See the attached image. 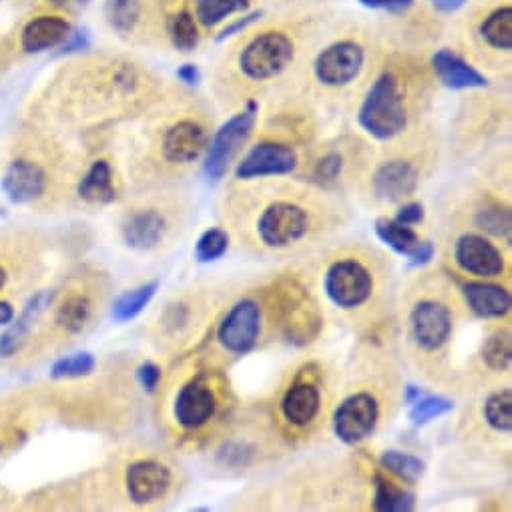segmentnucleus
<instances>
[{
	"instance_id": "f257e3e1",
	"label": "nucleus",
	"mask_w": 512,
	"mask_h": 512,
	"mask_svg": "<svg viewBox=\"0 0 512 512\" xmlns=\"http://www.w3.org/2000/svg\"><path fill=\"white\" fill-rule=\"evenodd\" d=\"M336 19L330 9L284 11L274 17H258L233 35L217 69L221 97L255 101L251 95L282 79L300 59L304 49L320 37Z\"/></svg>"
},
{
	"instance_id": "7ed1b4c3",
	"label": "nucleus",
	"mask_w": 512,
	"mask_h": 512,
	"mask_svg": "<svg viewBox=\"0 0 512 512\" xmlns=\"http://www.w3.org/2000/svg\"><path fill=\"white\" fill-rule=\"evenodd\" d=\"M458 55L492 71H506L512 57V0H468L454 23Z\"/></svg>"
},
{
	"instance_id": "39448f33",
	"label": "nucleus",
	"mask_w": 512,
	"mask_h": 512,
	"mask_svg": "<svg viewBox=\"0 0 512 512\" xmlns=\"http://www.w3.org/2000/svg\"><path fill=\"white\" fill-rule=\"evenodd\" d=\"M258 113V103L247 101L239 113H235L213 133V137H209L203 163V171L209 179H221L227 173L233 159L249 141L253 127L258 123Z\"/></svg>"
},
{
	"instance_id": "49530a36",
	"label": "nucleus",
	"mask_w": 512,
	"mask_h": 512,
	"mask_svg": "<svg viewBox=\"0 0 512 512\" xmlns=\"http://www.w3.org/2000/svg\"><path fill=\"white\" fill-rule=\"evenodd\" d=\"M15 320V308L9 302H0V328H7Z\"/></svg>"
},
{
	"instance_id": "c03bdc74",
	"label": "nucleus",
	"mask_w": 512,
	"mask_h": 512,
	"mask_svg": "<svg viewBox=\"0 0 512 512\" xmlns=\"http://www.w3.org/2000/svg\"><path fill=\"white\" fill-rule=\"evenodd\" d=\"M434 258V245L430 241H420L416 251L410 255L414 266H426Z\"/></svg>"
},
{
	"instance_id": "9b49d317",
	"label": "nucleus",
	"mask_w": 512,
	"mask_h": 512,
	"mask_svg": "<svg viewBox=\"0 0 512 512\" xmlns=\"http://www.w3.org/2000/svg\"><path fill=\"white\" fill-rule=\"evenodd\" d=\"M380 408L378 402L372 394L360 392L350 398H346L332 420L334 434L344 442V444H358L372 436L376 424H378Z\"/></svg>"
},
{
	"instance_id": "20e7f679",
	"label": "nucleus",
	"mask_w": 512,
	"mask_h": 512,
	"mask_svg": "<svg viewBox=\"0 0 512 512\" xmlns=\"http://www.w3.org/2000/svg\"><path fill=\"white\" fill-rule=\"evenodd\" d=\"M376 51L372 27L350 21L344 23L314 55L310 75L324 91H344L358 83Z\"/></svg>"
},
{
	"instance_id": "a19ab883",
	"label": "nucleus",
	"mask_w": 512,
	"mask_h": 512,
	"mask_svg": "<svg viewBox=\"0 0 512 512\" xmlns=\"http://www.w3.org/2000/svg\"><path fill=\"white\" fill-rule=\"evenodd\" d=\"M137 380L147 392H155L161 382V368L153 362H145L137 370Z\"/></svg>"
},
{
	"instance_id": "6e6552de",
	"label": "nucleus",
	"mask_w": 512,
	"mask_h": 512,
	"mask_svg": "<svg viewBox=\"0 0 512 512\" xmlns=\"http://www.w3.org/2000/svg\"><path fill=\"white\" fill-rule=\"evenodd\" d=\"M209 143V127L199 111H183L171 119L159 137L161 157L171 165L197 161Z\"/></svg>"
},
{
	"instance_id": "ddd939ff",
	"label": "nucleus",
	"mask_w": 512,
	"mask_h": 512,
	"mask_svg": "<svg viewBox=\"0 0 512 512\" xmlns=\"http://www.w3.org/2000/svg\"><path fill=\"white\" fill-rule=\"evenodd\" d=\"M298 165V151L282 141H262L249 149V153L237 163V179H258L288 175Z\"/></svg>"
},
{
	"instance_id": "6ab92c4d",
	"label": "nucleus",
	"mask_w": 512,
	"mask_h": 512,
	"mask_svg": "<svg viewBox=\"0 0 512 512\" xmlns=\"http://www.w3.org/2000/svg\"><path fill=\"white\" fill-rule=\"evenodd\" d=\"M430 71L448 89L470 91L488 87V79L472 63L452 49H440L430 59Z\"/></svg>"
},
{
	"instance_id": "2f4dec72",
	"label": "nucleus",
	"mask_w": 512,
	"mask_h": 512,
	"mask_svg": "<svg viewBox=\"0 0 512 512\" xmlns=\"http://www.w3.org/2000/svg\"><path fill=\"white\" fill-rule=\"evenodd\" d=\"M382 466L396 474L400 480L414 484L424 474V462L412 454H404L398 450H388L382 454Z\"/></svg>"
},
{
	"instance_id": "c85d7f7f",
	"label": "nucleus",
	"mask_w": 512,
	"mask_h": 512,
	"mask_svg": "<svg viewBox=\"0 0 512 512\" xmlns=\"http://www.w3.org/2000/svg\"><path fill=\"white\" fill-rule=\"evenodd\" d=\"M374 508L378 512H410L414 510V494L396 486L386 476H374Z\"/></svg>"
},
{
	"instance_id": "a878e982",
	"label": "nucleus",
	"mask_w": 512,
	"mask_h": 512,
	"mask_svg": "<svg viewBox=\"0 0 512 512\" xmlns=\"http://www.w3.org/2000/svg\"><path fill=\"white\" fill-rule=\"evenodd\" d=\"M79 197L87 203H111L117 197L113 167L109 161H95L79 183Z\"/></svg>"
},
{
	"instance_id": "9d476101",
	"label": "nucleus",
	"mask_w": 512,
	"mask_h": 512,
	"mask_svg": "<svg viewBox=\"0 0 512 512\" xmlns=\"http://www.w3.org/2000/svg\"><path fill=\"white\" fill-rule=\"evenodd\" d=\"M308 211L290 201L272 203L258 219V235L262 243L274 249L290 247L308 235Z\"/></svg>"
},
{
	"instance_id": "473e14b6",
	"label": "nucleus",
	"mask_w": 512,
	"mask_h": 512,
	"mask_svg": "<svg viewBox=\"0 0 512 512\" xmlns=\"http://www.w3.org/2000/svg\"><path fill=\"white\" fill-rule=\"evenodd\" d=\"M227 247H229V235L223 229H217V227L207 229L205 233H201V237L195 243V260L201 264L215 262L223 258Z\"/></svg>"
},
{
	"instance_id": "dca6fc26",
	"label": "nucleus",
	"mask_w": 512,
	"mask_h": 512,
	"mask_svg": "<svg viewBox=\"0 0 512 512\" xmlns=\"http://www.w3.org/2000/svg\"><path fill=\"white\" fill-rule=\"evenodd\" d=\"M454 260L462 272L478 278H496L504 272V258L498 247L476 233H466L456 241Z\"/></svg>"
},
{
	"instance_id": "cd10ccee",
	"label": "nucleus",
	"mask_w": 512,
	"mask_h": 512,
	"mask_svg": "<svg viewBox=\"0 0 512 512\" xmlns=\"http://www.w3.org/2000/svg\"><path fill=\"white\" fill-rule=\"evenodd\" d=\"M376 235L390 247L394 249L396 253L400 255H406V258H410V255L416 251V247L420 245V237L418 233L410 227V225H404L396 219H386V217H380L376 219Z\"/></svg>"
},
{
	"instance_id": "4be33fe9",
	"label": "nucleus",
	"mask_w": 512,
	"mask_h": 512,
	"mask_svg": "<svg viewBox=\"0 0 512 512\" xmlns=\"http://www.w3.org/2000/svg\"><path fill=\"white\" fill-rule=\"evenodd\" d=\"M167 231V219L157 209H141L131 213L121 227L123 239L133 249H153L157 247Z\"/></svg>"
},
{
	"instance_id": "4c0bfd02",
	"label": "nucleus",
	"mask_w": 512,
	"mask_h": 512,
	"mask_svg": "<svg viewBox=\"0 0 512 512\" xmlns=\"http://www.w3.org/2000/svg\"><path fill=\"white\" fill-rule=\"evenodd\" d=\"M342 169H344V155L340 151H328L318 159L314 175L316 179L328 183L338 179L342 175Z\"/></svg>"
},
{
	"instance_id": "ea45409f",
	"label": "nucleus",
	"mask_w": 512,
	"mask_h": 512,
	"mask_svg": "<svg viewBox=\"0 0 512 512\" xmlns=\"http://www.w3.org/2000/svg\"><path fill=\"white\" fill-rule=\"evenodd\" d=\"M258 3H268L280 11H312L324 9L330 0H258Z\"/></svg>"
},
{
	"instance_id": "f03ea898",
	"label": "nucleus",
	"mask_w": 512,
	"mask_h": 512,
	"mask_svg": "<svg viewBox=\"0 0 512 512\" xmlns=\"http://www.w3.org/2000/svg\"><path fill=\"white\" fill-rule=\"evenodd\" d=\"M424 67L404 53L386 57L358 109L360 127L378 141L400 137L412 117L416 83L424 81Z\"/></svg>"
},
{
	"instance_id": "de8ad7c7",
	"label": "nucleus",
	"mask_w": 512,
	"mask_h": 512,
	"mask_svg": "<svg viewBox=\"0 0 512 512\" xmlns=\"http://www.w3.org/2000/svg\"><path fill=\"white\" fill-rule=\"evenodd\" d=\"M422 394H424V392H422L420 388H416V386H408V388H406V398H404V402L410 406V404H414Z\"/></svg>"
},
{
	"instance_id": "a211bd4d",
	"label": "nucleus",
	"mask_w": 512,
	"mask_h": 512,
	"mask_svg": "<svg viewBox=\"0 0 512 512\" xmlns=\"http://www.w3.org/2000/svg\"><path fill=\"white\" fill-rule=\"evenodd\" d=\"M215 410H217V400L213 390L199 380L185 384L177 392L175 404H173V416L177 424L187 430L201 428L203 424H207L215 416Z\"/></svg>"
},
{
	"instance_id": "f3484780",
	"label": "nucleus",
	"mask_w": 512,
	"mask_h": 512,
	"mask_svg": "<svg viewBox=\"0 0 512 512\" xmlns=\"http://www.w3.org/2000/svg\"><path fill=\"white\" fill-rule=\"evenodd\" d=\"M125 486L135 504H151L167 494L171 486V472L157 460H139L127 468Z\"/></svg>"
},
{
	"instance_id": "c9c22d12",
	"label": "nucleus",
	"mask_w": 512,
	"mask_h": 512,
	"mask_svg": "<svg viewBox=\"0 0 512 512\" xmlns=\"http://www.w3.org/2000/svg\"><path fill=\"white\" fill-rule=\"evenodd\" d=\"M97 362L93 358V354L89 352H79L67 358H61L53 364L51 368V376L55 380H71V378H83L89 376L95 370Z\"/></svg>"
},
{
	"instance_id": "bb28decb",
	"label": "nucleus",
	"mask_w": 512,
	"mask_h": 512,
	"mask_svg": "<svg viewBox=\"0 0 512 512\" xmlns=\"http://www.w3.org/2000/svg\"><path fill=\"white\" fill-rule=\"evenodd\" d=\"M95 306L91 302L89 296L85 294H69L57 308L55 312V324L59 330H63L65 334H81L91 318H93Z\"/></svg>"
},
{
	"instance_id": "4468645a",
	"label": "nucleus",
	"mask_w": 512,
	"mask_h": 512,
	"mask_svg": "<svg viewBox=\"0 0 512 512\" xmlns=\"http://www.w3.org/2000/svg\"><path fill=\"white\" fill-rule=\"evenodd\" d=\"M51 177L45 165L33 157H17L13 159L5 173L0 187H3L5 195L19 205L35 203L43 199L49 191Z\"/></svg>"
},
{
	"instance_id": "37998d69",
	"label": "nucleus",
	"mask_w": 512,
	"mask_h": 512,
	"mask_svg": "<svg viewBox=\"0 0 512 512\" xmlns=\"http://www.w3.org/2000/svg\"><path fill=\"white\" fill-rule=\"evenodd\" d=\"M426 3L440 15H454L468 3V0H426Z\"/></svg>"
},
{
	"instance_id": "aec40b11",
	"label": "nucleus",
	"mask_w": 512,
	"mask_h": 512,
	"mask_svg": "<svg viewBox=\"0 0 512 512\" xmlns=\"http://www.w3.org/2000/svg\"><path fill=\"white\" fill-rule=\"evenodd\" d=\"M420 181L416 165L408 159H390L372 175V189L384 201H402L410 197Z\"/></svg>"
},
{
	"instance_id": "3c124183",
	"label": "nucleus",
	"mask_w": 512,
	"mask_h": 512,
	"mask_svg": "<svg viewBox=\"0 0 512 512\" xmlns=\"http://www.w3.org/2000/svg\"><path fill=\"white\" fill-rule=\"evenodd\" d=\"M77 3H81V5H87V3H91V0H77Z\"/></svg>"
},
{
	"instance_id": "0eeeda50",
	"label": "nucleus",
	"mask_w": 512,
	"mask_h": 512,
	"mask_svg": "<svg viewBox=\"0 0 512 512\" xmlns=\"http://www.w3.org/2000/svg\"><path fill=\"white\" fill-rule=\"evenodd\" d=\"M255 3L258 0H155L163 15V29L167 21L191 19L205 39L215 35L225 23L251 13Z\"/></svg>"
},
{
	"instance_id": "7c9ffc66",
	"label": "nucleus",
	"mask_w": 512,
	"mask_h": 512,
	"mask_svg": "<svg viewBox=\"0 0 512 512\" xmlns=\"http://www.w3.org/2000/svg\"><path fill=\"white\" fill-rule=\"evenodd\" d=\"M484 420L496 432H510L512 428V394L498 390L484 402Z\"/></svg>"
},
{
	"instance_id": "c756f323",
	"label": "nucleus",
	"mask_w": 512,
	"mask_h": 512,
	"mask_svg": "<svg viewBox=\"0 0 512 512\" xmlns=\"http://www.w3.org/2000/svg\"><path fill=\"white\" fill-rule=\"evenodd\" d=\"M157 290H159V282H149L123 294L113 306V320L117 324H127L135 320L151 304Z\"/></svg>"
},
{
	"instance_id": "72a5a7b5",
	"label": "nucleus",
	"mask_w": 512,
	"mask_h": 512,
	"mask_svg": "<svg viewBox=\"0 0 512 512\" xmlns=\"http://www.w3.org/2000/svg\"><path fill=\"white\" fill-rule=\"evenodd\" d=\"M482 360L486 366L494 372H504L510 368L512 362V348H510V336L508 334H494L490 336L482 346Z\"/></svg>"
},
{
	"instance_id": "423d86ee",
	"label": "nucleus",
	"mask_w": 512,
	"mask_h": 512,
	"mask_svg": "<svg viewBox=\"0 0 512 512\" xmlns=\"http://www.w3.org/2000/svg\"><path fill=\"white\" fill-rule=\"evenodd\" d=\"M105 19L127 41L165 43L163 15L155 0H105Z\"/></svg>"
},
{
	"instance_id": "5701e85b",
	"label": "nucleus",
	"mask_w": 512,
	"mask_h": 512,
	"mask_svg": "<svg viewBox=\"0 0 512 512\" xmlns=\"http://www.w3.org/2000/svg\"><path fill=\"white\" fill-rule=\"evenodd\" d=\"M55 294L53 292H41L37 294L27 308L23 310V314L19 316L17 322H11L0 338V356L3 358H11L19 352V348L23 346V342L27 340V336L31 334L35 322L43 316V312L53 304Z\"/></svg>"
},
{
	"instance_id": "412c9836",
	"label": "nucleus",
	"mask_w": 512,
	"mask_h": 512,
	"mask_svg": "<svg viewBox=\"0 0 512 512\" xmlns=\"http://www.w3.org/2000/svg\"><path fill=\"white\" fill-rule=\"evenodd\" d=\"M73 35V25L65 15L47 13L31 19L21 33V49L29 55L51 51L67 43Z\"/></svg>"
},
{
	"instance_id": "393cba45",
	"label": "nucleus",
	"mask_w": 512,
	"mask_h": 512,
	"mask_svg": "<svg viewBox=\"0 0 512 512\" xmlns=\"http://www.w3.org/2000/svg\"><path fill=\"white\" fill-rule=\"evenodd\" d=\"M322 408L320 390L310 382H298L282 398V414L294 426L312 424Z\"/></svg>"
},
{
	"instance_id": "1a4fd4ad",
	"label": "nucleus",
	"mask_w": 512,
	"mask_h": 512,
	"mask_svg": "<svg viewBox=\"0 0 512 512\" xmlns=\"http://www.w3.org/2000/svg\"><path fill=\"white\" fill-rule=\"evenodd\" d=\"M324 290L330 302L342 310L364 306L374 292V280L358 260H340L324 276Z\"/></svg>"
},
{
	"instance_id": "2eb2a0df",
	"label": "nucleus",
	"mask_w": 512,
	"mask_h": 512,
	"mask_svg": "<svg viewBox=\"0 0 512 512\" xmlns=\"http://www.w3.org/2000/svg\"><path fill=\"white\" fill-rule=\"evenodd\" d=\"M412 340L424 352L440 350L452 334V316L446 306L434 300H422L410 314Z\"/></svg>"
},
{
	"instance_id": "09e8293b",
	"label": "nucleus",
	"mask_w": 512,
	"mask_h": 512,
	"mask_svg": "<svg viewBox=\"0 0 512 512\" xmlns=\"http://www.w3.org/2000/svg\"><path fill=\"white\" fill-rule=\"evenodd\" d=\"M7 282H9V272H7V268L3 264H0V292L5 290Z\"/></svg>"
},
{
	"instance_id": "58836bf2",
	"label": "nucleus",
	"mask_w": 512,
	"mask_h": 512,
	"mask_svg": "<svg viewBox=\"0 0 512 512\" xmlns=\"http://www.w3.org/2000/svg\"><path fill=\"white\" fill-rule=\"evenodd\" d=\"M358 3L370 11L384 13L386 17H400L410 11L418 0H358Z\"/></svg>"
},
{
	"instance_id": "b1692460",
	"label": "nucleus",
	"mask_w": 512,
	"mask_h": 512,
	"mask_svg": "<svg viewBox=\"0 0 512 512\" xmlns=\"http://www.w3.org/2000/svg\"><path fill=\"white\" fill-rule=\"evenodd\" d=\"M462 296L470 310L480 318L498 320L510 312L512 300L510 294L494 284L484 282H468L462 286Z\"/></svg>"
},
{
	"instance_id": "79ce46f5",
	"label": "nucleus",
	"mask_w": 512,
	"mask_h": 512,
	"mask_svg": "<svg viewBox=\"0 0 512 512\" xmlns=\"http://www.w3.org/2000/svg\"><path fill=\"white\" fill-rule=\"evenodd\" d=\"M424 219V207H422V203H416V201H412V203H406L400 211H398V215H396V221H400V223H404V225H418L420 221Z\"/></svg>"
},
{
	"instance_id": "8fccbe9b",
	"label": "nucleus",
	"mask_w": 512,
	"mask_h": 512,
	"mask_svg": "<svg viewBox=\"0 0 512 512\" xmlns=\"http://www.w3.org/2000/svg\"><path fill=\"white\" fill-rule=\"evenodd\" d=\"M47 3H51V5L57 7V9H63V7L69 5V0H47Z\"/></svg>"
},
{
	"instance_id": "f8f14e48",
	"label": "nucleus",
	"mask_w": 512,
	"mask_h": 512,
	"mask_svg": "<svg viewBox=\"0 0 512 512\" xmlns=\"http://www.w3.org/2000/svg\"><path fill=\"white\" fill-rule=\"evenodd\" d=\"M262 314L253 300L237 302L217 328L219 344L231 354H247L260 338Z\"/></svg>"
},
{
	"instance_id": "f704fd0d",
	"label": "nucleus",
	"mask_w": 512,
	"mask_h": 512,
	"mask_svg": "<svg viewBox=\"0 0 512 512\" xmlns=\"http://www.w3.org/2000/svg\"><path fill=\"white\" fill-rule=\"evenodd\" d=\"M454 404L452 400L444 398V396H426L422 394L414 404H410V420L414 424H428L448 412H452Z\"/></svg>"
},
{
	"instance_id": "a18cd8bd",
	"label": "nucleus",
	"mask_w": 512,
	"mask_h": 512,
	"mask_svg": "<svg viewBox=\"0 0 512 512\" xmlns=\"http://www.w3.org/2000/svg\"><path fill=\"white\" fill-rule=\"evenodd\" d=\"M177 77H179L181 83H185V85H189V87H193V85L199 83V71H197L195 65H183V67L177 71Z\"/></svg>"
},
{
	"instance_id": "e433bc0d",
	"label": "nucleus",
	"mask_w": 512,
	"mask_h": 512,
	"mask_svg": "<svg viewBox=\"0 0 512 512\" xmlns=\"http://www.w3.org/2000/svg\"><path fill=\"white\" fill-rule=\"evenodd\" d=\"M476 223L480 225V229L496 235V237H510V211L506 207L500 205H488L482 211H478L476 215Z\"/></svg>"
}]
</instances>
